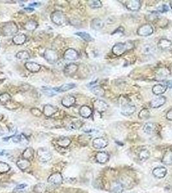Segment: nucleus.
Here are the masks:
<instances>
[{
  "instance_id": "f257e3e1",
  "label": "nucleus",
  "mask_w": 172,
  "mask_h": 193,
  "mask_svg": "<svg viewBox=\"0 0 172 193\" xmlns=\"http://www.w3.org/2000/svg\"><path fill=\"white\" fill-rule=\"evenodd\" d=\"M133 46V44L131 42L118 43L113 46L112 52L114 55L120 56L123 55L125 52H127L130 49H132Z\"/></svg>"
},
{
  "instance_id": "f03ea898",
  "label": "nucleus",
  "mask_w": 172,
  "mask_h": 193,
  "mask_svg": "<svg viewBox=\"0 0 172 193\" xmlns=\"http://www.w3.org/2000/svg\"><path fill=\"white\" fill-rule=\"evenodd\" d=\"M50 18L54 24L57 25H64L67 21L65 14L60 10H56L51 14Z\"/></svg>"
},
{
  "instance_id": "7ed1b4c3",
  "label": "nucleus",
  "mask_w": 172,
  "mask_h": 193,
  "mask_svg": "<svg viewBox=\"0 0 172 193\" xmlns=\"http://www.w3.org/2000/svg\"><path fill=\"white\" fill-rule=\"evenodd\" d=\"M18 31V27L14 22L10 21L5 23L3 27V32L5 36H11Z\"/></svg>"
},
{
  "instance_id": "20e7f679",
  "label": "nucleus",
  "mask_w": 172,
  "mask_h": 193,
  "mask_svg": "<svg viewBox=\"0 0 172 193\" xmlns=\"http://www.w3.org/2000/svg\"><path fill=\"white\" fill-rule=\"evenodd\" d=\"M37 156L38 160L42 162H47L52 159V155L50 152L45 148H41L38 149Z\"/></svg>"
},
{
  "instance_id": "39448f33",
  "label": "nucleus",
  "mask_w": 172,
  "mask_h": 193,
  "mask_svg": "<svg viewBox=\"0 0 172 193\" xmlns=\"http://www.w3.org/2000/svg\"><path fill=\"white\" fill-rule=\"evenodd\" d=\"M136 32H137V34L140 36H143V37L149 36H151V35L153 33V28L151 26V25L146 23V24H144L142 26H140L138 28Z\"/></svg>"
},
{
  "instance_id": "423d86ee",
  "label": "nucleus",
  "mask_w": 172,
  "mask_h": 193,
  "mask_svg": "<svg viewBox=\"0 0 172 193\" xmlns=\"http://www.w3.org/2000/svg\"><path fill=\"white\" fill-rule=\"evenodd\" d=\"M44 57L46 61L50 63H56L58 60V56L56 52L53 49H47L45 50L44 53Z\"/></svg>"
},
{
  "instance_id": "0eeeda50",
  "label": "nucleus",
  "mask_w": 172,
  "mask_h": 193,
  "mask_svg": "<svg viewBox=\"0 0 172 193\" xmlns=\"http://www.w3.org/2000/svg\"><path fill=\"white\" fill-rule=\"evenodd\" d=\"M93 108L94 109L100 113L105 112L109 108L108 104L101 99H96L93 102Z\"/></svg>"
},
{
  "instance_id": "6e6552de",
  "label": "nucleus",
  "mask_w": 172,
  "mask_h": 193,
  "mask_svg": "<svg viewBox=\"0 0 172 193\" xmlns=\"http://www.w3.org/2000/svg\"><path fill=\"white\" fill-rule=\"evenodd\" d=\"M158 48L163 51L169 52L172 50V42L171 41L163 38L160 39L157 43Z\"/></svg>"
},
{
  "instance_id": "1a4fd4ad",
  "label": "nucleus",
  "mask_w": 172,
  "mask_h": 193,
  "mask_svg": "<svg viewBox=\"0 0 172 193\" xmlns=\"http://www.w3.org/2000/svg\"><path fill=\"white\" fill-rule=\"evenodd\" d=\"M64 57L65 60L67 61H75L78 59L79 54L76 50L69 48L65 52Z\"/></svg>"
},
{
  "instance_id": "9d476101",
  "label": "nucleus",
  "mask_w": 172,
  "mask_h": 193,
  "mask_svg": "<svg viewBox=\"0 0 172 193\" xmlns=\"http://www.w3.org/2000/svg\"><path fill=\"white\" fill-rule=\"evenodd\" d=\"M108 145L107 140L103 137H98L93 140V146L96 149H101L105 148Z\"/></svg>"
},
{
  "instance_id": "9b49d317",
  "label": "nucleus",
  "mask_w": 172,
  "mask_h": 193,
  "mask_svg": "<svg viewBox=\"0 0 172 193\" xmlns=\"http://www.w3.org/2000/svg\"><path fill=\"white\" fill-rule=\"evenodd\" d=\"M166 102V98L164 96H160L153 98L150 103V106L152 108H158L163 106Z\"/></svg>"
},
{
  "instance_id": "f8f14e48",
  "label": "nucleus",
  "mask_w": 172,
  "mask_h": 193,
  "mask_svg": "<svg viewBox=\"0 0 172 193\" xmlns=\"http://www.w3.org/2000/svg\"><path fill=\"white\" fill-rule=\"evenodd\" d=\"M126 8L131 11H137L141 7V2L139 0H130L125 3Z\"/></svg>"
},
{
  "instance_id": "ddd939ff",
  "label": "nucleus",
  "mask_w": 172,
  "mask_h": 193,
  "mask_svg": "<svg viewBox=\"0 0 172 193\" xmlns=\"http://www.w3.org/2000/svg\"><path fill=\"white\" fill-rule=\"evenodd\" d=\"M170 73L171 72L168 68H165V67H162V68H158L156 70L155 76L157 79L159 80L167 78L170 75Z\"/></svg>"
},
{
  "instance_id": "4468645a",
  "label": "nucleus",
  "mask_w": 172,
  "mask_h": 193,
  "mask_svg": "<svg viewBox=\"0 0 172 193\" xmlns=\"http://www.w3.org/2000/svg\"><path fill=\"white\" fill-rule=\"evenodd\" d=\"M63 182V177L60 173L52 174L48 178V182L53 185H60Z\"/></svg>"
},
{
  "instance_id": "2eb2a0df",
  "label": "nucleus",
  "mask_w": 172,
  "mask_h": 193,
  "mask_svg": "<svg viewBox=\"0 0 172 193\" xmlns=\"http://www.w3.org/2000/svg\"><path fill=\"white\" fill-rule=\"evenodd\" d=\"M136 111V107L134 105H131L129 104H125L121 108L120 112L124 116H130L133 114Z\"/></svg>"
},
{
  "instance_id": "dca6fc26",
  "label": "nucleus",
  "mask_w": 172,
  "mask_h": 193,
  "mask_svg": "<svg viewBox=\"0 0 172 193\" xmlns=\"http://www.w3.org/2000/svg\"><path fill=\"white\" fill-rule=\"evenodd\" d=\"M78 69V65L74 63H70L67 65L64 70V74L67 76H73L75 74Z\"/></svg>"
},
{
  "instance_id": "f3484780",
  "label": "nucleus",
  "mask_w": 172,
  "mask_h": 193,
  "mask_svg": "<svg viewBox=\"0 0 172 193\" xmlns=\"http://www.w3.org/2000/svg\"><path fill=\"white\" fill-rule=\"evenodd\" d=\"M26 69L32 73H37L41 70V66L35 62H27L25 64Z\"/></svg>"
},
{
  "instance_id": "a211bd4d",
  "label": "nucleus",
  "mask_w": 172,
  "mask_h": 193,
  "mask_svg": "<svg viewBox=\"0 0 172 193\" xmlns=\"http://www.w3.org/2000/svg\"><path fill=\"white\" fill-rule=\"evenodd\" d=\"M167 169L164 167H157L153 169L152 173L156 178H163L167 174Z\"/></svg>"
},
{
  "instance_id": "6ab92c4d",
  "label": "nucleus",
  "mask_w": 172,
  "mask_h": 193,
  "mask_svg": "<svg viewBox=\"0 0 172 193\" xmlns=\"http://www.w3.org/2000/svg\"><path fill=\"white\" fill-rule=\"evenodd\" d=\"M110 159V155L107 152L100 151L96 155V160L100 163H106Z\"/></svg>"
},
{
  "instance_id": "aec40b11",
  "label": "nucleus",
  "mask_w": 172,
  "mask_h": 193,
  "mask_svg": "<svg viewBox=\"0 0 172 193\" xmlns=\"http://www.w3.org/2000/svg\"><path fill=\"white\" fill-rule=\"evenodd\" d=\"M168 87L165 84H158L154 85L152 88V92L156 95H162L167 90Z\"/></svg>"
},
{
  "instance_id": "412c9836",
  "label": "nucleus",
  "mask_w": 172,
  "mask_h": 193,
  "mask_svg": "<svg viewBox=\"0 0 172 193\" xmlns=\"http://www.w3.org/2000/svg\"><path fill=\"white\" fill-rule=\"evenodd\" d=\"M76 102V98L72 95H67L65 96L62 99V104L64 107L70 108L73 106Z\"/></svg>"
},
{
  "instance_id": "4be33fe9",
  "label": "nucleus",
  "mask_w": 172,
  "mask_h": 193,
  "mask_svg": "<svg viewBox=\"0 0 172 193\" xmlns=\"http://www.w3.org/2000/svg\"><path fill=\"white\" fill-rule=\"evenodd\" d=\"M57 111H58V108L50 104H46L43 107V112L45 116H51L54 114H55L57 112Z\"/></svg>"
},
{
  "instance_id": "5701e85b",
  "label": "nucleus",
  "mask_w": 172,
  "mask_h": 193,
  "mask_svg": "<svg viewBox=\"0 0 172 193\" xmlns=\"http://www.w3.org/2000/svg\"><path fill=\"white\" fill-rule=\"evenodd\" d=\"M79 113L80 116H82V117L85 119H88L89 117V116H91V115H92L93 111L90 107L84 105V106L80 107L79 109Z\"/></svg>"
},
{
  "instance_id": "b1692460",
  "label": "nucleus",
  "mask_w": 172,
  "mask_h": 193,
  "mask_svg": "<svg viewBox=\"0 0 172 193\" xmlns=\"http://www.w3.org/2000/svg\"><path fill=\"white\" fill-rule=\"evenodd\" d=\"M110 191L113 193H122L124 191V186L119 182H113L110 185Z\"/></svg>"
},
{
  "instance_id": "393cba45",
  "label": "nucleus",
  "mask_w": 172,
  "mask_h": 193,
  "mask_svg": "<svg viewBox=\"0 0 172 193\" xmlns=\"http://www.w3.org/2000/svg\"><path fill=\"white\" fill-rule=\"evenodd\" d=\"M76 87V84L74 83H67V84H64L62 85L60 87H57V88H53V90H54L55 92H65L69 90H70L71 89H73L74 88Z\"/></svg>"
},
{
  "instance_id": "a878e982",
  "label": "nucleus",
  "mask_w": 172,
  "mask_h": 193,
  "mask_svg": "<svg viewBox=\"0 0 172 193\" xmlns=\"http://www.w3.org/2000/svg\"><path fill=\"white\" fill-rule=\"evenodd\" d=\"M104 23L99 18H95L91 23V27L95 30H99L104 27Z\"/></svg>"
},
{
  "instance_id": "bb28decb",
  "label": "nucleus",
  "mask_w": 172,
  "mask_h": 193,
  "mask_svg": "<svg viewBox=\"0 0 172 193\" xmlns=\"http://www.w3.org/2000/svg\"><path fill=\"white\" fill-rule=\"evenodd\" d=\"M27 40V36L24 34H16L14 36L13 39V41L15 45H21L24 44Z\"/></svg>"
},
{
  "instance_id": "cd10ccee",
  "label": "nucleus",
  "mask_w": 172,
  "mask_h": 193,
  "mask_svg": "<svg viewBox=\"0 0 172 193\" xmlns=\"http://www.w3.org/2000/svg\"><path fill=\"white\" fill-rule=\"evenodd\" d=\"M157 130V125L153 123V122H148L146 123L144 127H143V131L145 133L148 134H151L155 132Z\"/></svg>"
},
{
  "instance_id": "c85d7f7f",
  "label": "nucleus",
  "mask_w": 172,
  "mask_h": 193,
  "mask_svg": "<svg viewBox=\"0 0 172 193\" xmlns=\"http://www.w3.org/2000/svg\"><path fill=\"white\" fill-rule=\"evenodd\" d=\"M16 165L21 170H25L31 166V162L25 159H21L18 160L16 162Z\"/></svg>"
},
{
  "instance_id": "c756f323",
  "label": "nucleus",
  "mask_w": 172,
  "mask_h": 193,
  "mask_svg": "<svg viewBox=\"0 0 172 193\" xmlns=\"http://www.w3.org/2000/svg\"><path fill=\"white\" fill-rule=\"evenodd\" d=\"M155 52V48L154 46L151 45H145L142 48V54L146 55H151L154 54Z\"/></svg>"
},
{
  "instance_id": "7c9ffc66",
  "label": "nucleus",
  "mask_w": 172,
  "mask_h": 193,
  "mask_svg": "<svg viewBox=\"0 0 172 193\" xmlns=\"http://www.w3.org/2000/svg\"><path fill=\"white\" fill-rule=\"evenodd\" d=\"M162 163L164 165H172V151H166L162 159Z\"/></svg>"
},
{
  "instance_id": "2f4dec72",
  "label": "nucleus",
  "mask_w": 172,
  "mask_h": 193,
  "mask_svg": "<svg viewBox=\"0 0 172 193\" xmlns=\"http://www.w3.org/2000/svg\"><path fill=\"white\" fill-rule=\"evenodd\" d=\"M71 143V140L68 137H60L56 141V144L62 148H67Z\"/></svg>"
},
{
  "instance_id": "473e14b6",
  "label": "nucleus",
  "mask_w": 172,
  "mask_h": 193,
  "mask_svg": "<svg viewBox=\"0 0 172 193\" xmlns=\"http://www.w3.org/2000/svg\"><path fill=\"white\" fill-rule=\"evenodd\" d=\"M38 26V24L36 21L29 20L25 23L24 27L25 30L28 31H33L34 30H36V28H37Z\"/></svg>"
},
{
  "instance_id": "72a5a7b5",
  "label": "nucleus",
  "mask_w": 172,
  "mask_h": 193,
  "mask_svg": "<svg viewBox=\"0 0 172 193\" xmlns=\"http://www.w3.org/2000/svg\"><path fill=\"white\" fill-rule=\"evenodd\" d=\"M13 141H14V142L19 143V144H20L21 145H27L28 143L27 138L23 134H20V135L16 136L15 137H14L13 138Z\"/></svg>"
},
{
  "instance_id": "f704fd0d",
  "label": "nucleus",
  "mask_w": 172,
  "mask_h": 193,
  "mask_svg": "<svg viewBox=\"0 0 172 193\" xmlns=\"http://www.w3.org/2000/svg\"><path fill=\"white\" fill-rule=\"evenodd\" d=\"M93 94L98 97H103L105 95V90L100 86H95L91 89Z\"/></svg>"
},
{
  "instance_id": "c9c22d12",
  "label": "nucleus",
  "mask_w": 172,
  "mask_h": 193,
  "mask_svg": "<svg viewBox=\"0 0 172 193\" xmlns=\"http://www.w3.org/2000/svg\"><path fill=\"white\" fill-rule=\"evenodd\" d=\"M34 152V149L32 148H27L23 153V157L25 159L30 160L33 159Z\"/></svg>"
},
{
  "instance_id": "e433bc0d",
  "label": "nucleus",
  "mask_w": 172,
  "mask_h": 193,
  "mask_svg": "<svg viewBox=\"0 0 172 193\" xmlns=\"http://www.w3.org/2000/svg\"><path fill=\"white\" fill-rule=\"evenodd\" d=\"M16 57L18 59L21 60V61L28 60L30 58V55H29V54H28V52L23 50V51H20V52H18L17 54L16 55Z\"/></svg>"
},
{
  "instance_id": "4c0bfd02",
  "label": "nucleus",
  "mask_w": 172,
  "mask_h": 193,
  "mask_svg": "<svg viewBox=\"0 0 172 193\" xmlns=\"http://www.w3.org/2000/svg\"><path fill=\"white\" fill-rule=\"evenodd\" d=\"M75 34L77 35V36H78L79 37L81 38L83 40L85 41L91 42V41H93V38L90 36L89 34H88L87 32H78L75 33Z\"/></svg>"
},
{
  "instance_id": "58836bf2",
  "label": "nucleus",
  "mask_w": 172,
  "mask_h": 193,
  "mask_svg": "<svg viewBox=\"0 0 172 193\" xmlns=\"http://www.w3.org/2000/svg\"><path fill=\"white\" fill-rule=\"evenodd\" d=\"M150 153L148 149H142L139 153V158L141 161H146L150 158Z\"/></svg>"
},
{
  "instance_id": "ea45409f",
  "label": "nucleus",
  "mask_w": 172,
  "mask_h": 193,
  "mask_svg": "<svg viewBox=\"0 0 172 193\" xmlns=\"http://www.w3.org/2000/svg\"><path fill=\"white\" fill-rule=\"evenodd\" d=\"M46 189H47L46 185L43 183H39L34 186V191L36 193H44L45 191H46Z\"/></svg>"
},
{
  "instance_id": "a19ab883",
  "label": "nucleus",
  "mask_w": 172,
  "mask_h": 193,
  "mask_svg": "<svg viewBox=\"0 0 172 193\" xmlns=\"http://www.w3.org/2000/svg\"><path fill=\"white\" fill-rule=\"evenodd\" d=\"M88 4L91 9H100L102 7V3L99 0H89L88 2Z\"/></svg>"
},
{
  "instance_id": "79ce46f5",
  "label": "nucleus",
  "mask_w": 172,
  "mask_h": 193,
  "mask_svg": "<svg viewBox=\"0 0 172 193\" xmlns=\"http://www.w3.org/2000/svg\"><path fill=\"white\" fill-rule=\"evenodd\" d=\"M11 101V97L8 93H3L0 94V102L6 105Z\"/></svg>"
},
{
  "instance_id": "37998d69",
  "label": "nucleus",
  "mask_w": 172,
  "mask_h": 193,
  "mask_svg": "<svg viewBox=\"0 0 172 193\" xmlns=\"http://www.w3.org/2000/svg\"><path fill=\"white\" fill-rule=\"evenodd\" d=\"M150 111H149L148 109H142L140 112L139 113V117L140 119H148V118H150Z\"/></svg>"
},
{
  "instance_id": "c03bdc74",
  "label": "nucleus",
  "mask_w": 172,
  "mask_h": 193,
  "mask_svg": "<svg viewBox=\"0 0 172 193\" xmlns=\"http://www.w3.org/2000/svg\"><path fill=\"white\" fill-rule=\"evenodd\" d=\"M10 169V167L7 163L0 162V173H5L8 172Z\"/></svg>"
},
{
  "instance_id": "a18cd8bd",
  "label": "nucleus",
  "mask_w": 172,
  "mask_h": 193,
  "mask_svg": "<svg viewBox=\"0 0 172 193\" xmlns=\"http://www.w3.org/2000/svg\"><path fill=\"white\" fill-rule=\"evenodd\" d=\"M42 91L45 95L49 96V97H53V96L56 95V94L53 89L51 90V89L48 88H43Z\"/></svg>"
},
{
  "instance_id": "49530a36",
  "label": "nucleus",
  "mask_w": 172,
  "mask_h": 193,
  "mask_svg": "<svg viewBox=\"0 0 172 193\" xmlns=\"http://www.w3.org/2000/svg\"><path fill=\"white\" fill-rule=\"evenodd\" d=\"M31 113H32L33 115L36 116H40L42 115V114L41 111H40V110H39V109H38V108H32V109H31Z\"/></svg>"
},
{
  "instance_id": "de8ad7c7",
  "label": "nucleus",
  "mask_w": 172,
  "mask_h": 193,
  "mask_svg": "<svg viewBox=\"0 0 172 193\" xmlns=\"http://www.w3.org/2000/svg\"><path fill=\"white\" fill-rule=\"evenodd\" d=\"M157 10L159 12H160V13H166V12H168L169 10V8L167 5H163L160 6V7H159Z\"/></svg>"
},
{
  "instance_id": "09e8293b",
  "label": "nucleus",
  "mask_w": 172,
  "mask_h": 193,
  "mask_svg": "<svg viewBox=\"0 0 172 193\" xmlns=\"http://www.w3.org/2000/svg\"><path fill=\"white\" fill-rule=\"evenodd\" d=\"M157 17H158V14L155 13H151L150 15H148V18H150V20H149V21H153L155 20H156V19H157ZM148 18H147V20Z\"/></svg>"
},
{
  "instance_id": "8fccbe9b",
  "label": "nucleus",
  "mask_w": 172,
  "mask_h": 193,
  "mask_svg": "<svg viewBox=\"0 0 172 193\" xmlns=\"http://www.w3.org/2000/svg\"><path fill=\"white\" fill-rule=\"evenodd\" d=\"M166 119L168 120L172 121V108H171L166 113Z\"/></svg>"
},
{
  "instance_id": "3c124183",
  "label": "nucleus",
  "mask_w": 172,
  "mask_h": 193,
  "mask_svg": "<svg viewBox=\"0 0 172 193\" xmlns=\"http://www.w3.org/2000/svg\"><path fill=\"white\" fill-rule=\"evenodd\" d=\"M27 186V185L25 184H20L18 185H17V187L16 188V190L24 189H25L26 188Z\"/></svg>"
},
{
  "instance_id": "603ef678",
  "label": "nucleus",
  "mask_w": 172,
  "mask_h": 193,
  "mask_svg": "<svg viewBox=\"0 0 172 193\" xmlns=\"http://www.w3.org/2000/svg\"><path fill=\"white\" fill-rule=\"evenodd\" d=\"M166 86L170 89H172V80H168L166 82Z\"/></svg>"
},
{
  "instance_id": "864d4df0",
  "label": "nucleus",
  "mask_w": 172,
  "mask_h": 193,
  "mask_svg": "<svg viewBox=\"0 0 172 193\" xmlns=\"http://www.w3.org/2000/svg\"><path fill=\"white\" fill-rule=\"evenodd\" d=\"M5 130H3V128L0 126V137L1 136H3V134H5Z\"/></svg>"
},
{
  "instance_id": "5fc2aeb1",
  "label": "nucleus",
  "mask_w": 172,
  "mask_h": 193,
  "mask_svg": "<svg viewBox=\"0 0 172 193\" xmlns=\"http://www.w3.org/2000/svg\"><path fill=\"white\" fill-rule=\"evenodd\" d=\"M38 5H39V3H34L30 4L29 5L30 6H36H36H38Z\"/></svg>"
},
{
  "instance_id": "6e6d98bb",
  "label": "nucleus",
  "mask_w": 172,
  "mask_h": 193,
  "mask_svg": "<svg viewBox=\"0 0 172 193\" xmlns=\"http://www.w3.org/2000/svg\"><path fill=\"white\" fill-rule=\"evenodd\" d=\"M25 9L26 10H28V11H33L34 9H28V8H25Z\"/></svg>"
},
{
  "instance_id": "4d7b16f0",
  "label": "nucleus",
  "mask_w": 172,
  "mask_h": 193,
  "mask_svg": "<svg viewBox=\"0 0 172 193\" xmlns=\"http://www.w3.org/2000/svg\"><path fill=\"white\" fill-rule=\"evenodd\" d=\"M170 6H171V9H172V1L170 2Z\"/></svg>"
},
{
  "instance_id": "13d9d810",
  "label": "nucleus",
  "mask_w": 172,
  "mask_h": 193,
  "mask_svg": "<svg viewBox=\"0 0 172 193\" xmlns=\"http://www.w3.org/2000/svg\"><path fill=\"white\" fill-rule=\"evenodd\" d=\"M2 119V115L1 114H0V120H1Z\"/></svg>"
}]
</instances>
